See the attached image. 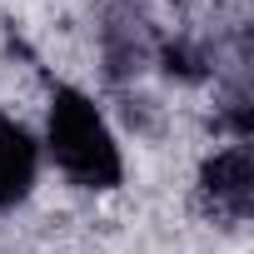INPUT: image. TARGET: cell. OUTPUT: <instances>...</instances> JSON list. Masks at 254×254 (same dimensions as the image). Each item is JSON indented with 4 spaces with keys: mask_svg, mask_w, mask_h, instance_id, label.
<instances>
[{
    "mask_svg": "<svg viewBox=\"0 0 254 254\" xmlns=\"http://www.w3.org/2000/svg\"><path fill=\"white\" fill-rule=\"evenodd\" d=\"M50 155L85 190H115L125 175V160H120V145L105 115L80 90H55L50 100Z\"/></svg>",
    "mask_w": 254,
    "mask_h": 254,
    "instance_id": "1",
    "label": "cell"
},
{
    "mask_svg": "<svg viewBox=\"0 0 254 254\" xmlns=\"http://www.w3.org/2000/svg\"><path fill=\"white\" fill-rule=\"evenodd\" d=\"M199 190L214 199V209L244 219L249 214V199H254V160H249V150L244 145H229V150L209 155L204 170H199Z\"/></svg>",
    "mask_w": 254,
    "mask_h": 254,
    "instance_id": "2",
    "label": "cell"
},
{
    "mask_svg": "<svg viewBox=\"0 0 254 254\" xmlns=\"http://www.w3.org/2000/svg\"><path fill=\"white\" fill-rule=\"evenodd\" d=\"M35 170H40V150H35L30 130L0 110V209H15L30 194Z\"/></svg>",
    "mask_w": 254,
    "mask_h": 254,
    "instance_id": "3",
    "label": "cell"
},
{
    "mask_svg": "<svg viewBox=\"0 0 254 254\" xmlns=\"http://www.w3.org/2000/svg\"><path fill=\"white\" fill-rule=\"evenodd\" d=\"M165 70H170V75H180V80H199V75H204V55H199V45L175 40V45L165 50Z\"/></svg>",
    "mask_w": 254,
    "mask_h": 254,
    "instance_id": "4",
    "label": "cell"
}]
</instances>
